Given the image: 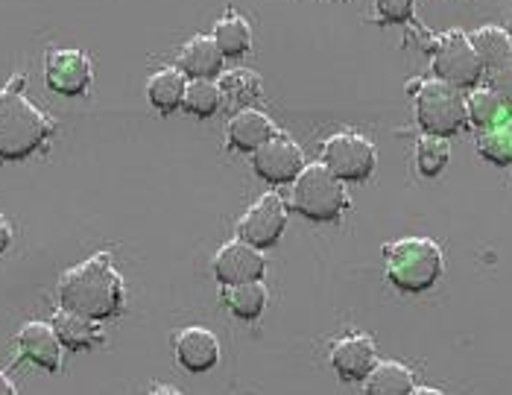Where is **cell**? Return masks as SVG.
Returning <instances> with one entry per match:
<instances>
[{
  "label": "cell",
  "instance_id": "7402d4cb",
  "mask_svg": "<svg viewBox=\"0 0 512 395\" xmlns=\"http://www.w3.org/2000/svg\"><path fill=\"white\" fill-rule=\"evenodd\" d=\"M185 106L199 118H211L223 106V91L214 79H191L185 88Z\"/></svg>",
  "mask_w": 512,
  "mask_h": 395
},
{
  "label": "cell",
  "instance_id": "603a6c76",
  "mask_svg": "<svg viewBox=\"0 0 512 395\" xmlns=\"http://www.w3.org/2000/svg\"><path fill=\"white\" fill-rule=\"evenodd\" d=\"M466 109H469V118L477 123V126H498L504 115H507V103L495 94V91H489V88H480V91H474L472 97H469V103H466Z\"/></svg>",
  "mask_w": 512,
  "mask_h": 395
},
{
  "label": "cell",
  "instance_id": "5bb4252c",
  "mask_svg": "<svg viewBox=\"0 0 512 395\" xmlns=\"http://www.w3.org/2000/svg\"><path fill=\"white\" fill-rule=\"evenodd\" d=\"M375 363V343L363 334L340 340L331 352V366L343 381H366Z\"/></svg>",
  "mask_w": 512,
  "mask_h": 395
},
{
  "label": "cell",
  "instance_id": "4316f807",
  "mask_svg": "<svg viewBox=\"0 0 512 395\" xmlns=\"http://www.w3.org/2000/svg\"><path fill=\"white\" fill-rule=\"evenodd\" d=\"M480 153L492 158L495 164H510L512 161V135L507 129H492L480 138Z\"/></svg>",
  "mask_w": 512,
  "mask_h": 395
},
{
  "label": "cell",
  "instance_id": "f546056e",
  "mask_svg": "<svg viewBox=\"0 0 512 395\" xmlns=\"http://www.w3.org/2000/svg\"><path fill=\"white\" fill-rule=\"evenodd\" d=\"M0 395H18V390H15V384L0 372Z\"/></svg>",
  "mask_w": 512,
  "mask_h": 395
},
{
  "label": "cell",
  "instance_id": "d4e9b609",
  "mask_svg": "<svg viewBox=\"0 0 512 395\" xmlns=\"http://www.w3.org/2000/svg\"><path fill=\"white\" fill-rule=\"evenodd\" d=\"M483 71L489 74V91H495L507 106H512V47L486 62Z\"/></svg>",
  "mask_w": 512,
  "mask_h": 395
},
{
  "label": "cell",
  "instance_id": "ac0fdd59",
  "mask_svg": "<svg viewBox=\"0 0 512 395\" xmlns=\"http://www.w3.org/2000/svg\"><path fill=\"white\" fill-rule=\"evenodd\" d=\"M185 88H188V79L179 68H164L147 82V97L158 112L170 115L185 103Z\"/></svg>",
  "mask_w": 512,
  "mask_h": 395
},
{
  "label": "cell",
  "instance_id": "4fadbf2b",
  "mask_svg": "<svg viewBox=\"0 0 512 395\" xmlns=\"http://www.w3.org/2000/svg\"><path fill=\"white\" fill-rule=\"evenodd\" d=\"M18 349H21V357H27L30 363H36L47 372H59L62 366V343L53 325L47 322H27L18 331Z\"/></svg>",
  "mask_w": 512,
  "mask_h": 395
},
{
  "label": "cell",
  "instance_id": "7c38bea8",
  "mask_svg": "<svg viewBox=\"0 0 512 395\" xmlns=\"http://www.w3.org/2000/svg\"><path fill=\"white\" fill-rule=\"evenodd\" d=\"M176 357L185 372H211L220 363V340L208 328L191 325L176 334Z\"/></svg>",
  "mask_w": 512,
  "mask_h": 395
},
{
  "label": "cell",
  "instance_id": "ba28073f",
  "mask_svg": "<svg viewBox=\"0 0 512 395\" xmlns=\"http://www.w3.org/2000/svg\"><path fill=\"white\" fill-rule=\"evenodd\" d=\"M287 226V208H284V199L278 194H264L258 199L237 223V235L243 243L255 246L258 252L261 249H270L276 246L278 237Z\"/></svg>",
  "mask_w": 512,
  "mask_h": 395
},
{
  "label": "cell",
  "instance_id": "83f0119b",
  "mask_svg": "<svg viewBox=\"0 0 512 395\" xmlns=\"http://www.w3.org/2000/svg\"><path fill=\"white\" fill-rule=\"evenodd\" d=\"M378 6V15L390 24H404L413 18V9H416V0H375Z\"/></svg>",
  "mask_w": 512,
  "mask_h": 395
},
{
  "label": "cell",
  "instance_id": "44dd1931",
  "mask_svg": "<svg viewBox=\"0 0 512 395\" xmlns=\"http://www.w3.org/2000/svg\"><path fill=\"white\" fill-rule=\"evenodd\" d=\"M226 305L229 311L237 316V319H258L267 308V287L261 281H249V284H237V287H229L226 293Z\"/></svg>",
  "mask_w": 512,
  "mask_h": 395
},
{
  "label": "cell",
  "instance_id": "9a60e30c",
  "mask_svg": "<svg viewBox=\"0 0 512 395\" xmlns=\"http://www.w3.org/2000/svg\"><path fill=\"white\" fill-rule=\"evenodd\" d=\"M276 135L273 120L258 109H240L235 118L229 120V144L240 153H258L270 138Z\"/></svg>",
  "mask_w": 512,
  "mask_h": 395
},
{
  "label": "cell",
  "instance_id": "6da1fadb",
  "mask_svg": "<svg viewBox=\"0 0 512 395\" xmlns=\"http://www.w3.org/2000/svg\"><path fill=\"white\" fill-rule=\"evenodd\" d=\"M62 311L85 316L91 322H106L123 308V278L106 252L71 267L59 281Z\"/></svg>",
  "mask_w": 512,
  "mask_h": 395
},
{
  "label": "cell",
  "instance_id": "3957f363",
  "mask_svg": "<svg viewBox=\"0 0 512 395\" xmlns=\"http://www.w3.org/2000/svg\"><path fill=\"white\" fill-rule=\"evenodd\" d=\"M387 273L398 290L404 293H422L434 287L442 273V252L434 240L425 237H407L387 246Z\"/></svg>",
  "mask_w": 512,
  "mask_h": 395
},
{
  "label": "cell",
  "instance_id": "ffe728a7",
  "mask_svg": "<svg viewBox=\"0 0 512 395\" xmlns=\"http://www.w3.org/2000/svg\"><path fill=\"white\" fill-rule=\"evenodd\" d=\"M214 44L220 47L223 59H240L249 47H252V33H249V24L237 15H226L217 21L214 27Z\"/></svg>",
  "mask_w": 512,
  "mask_h": 395
},
{
  "label": "cell",
  "instance_id": "52a82bcc",
  "mask_svg": "<svg viewBox=\"0 0 512 395\" xmlns=\"http://www.w3.org/2000/svg\"><path fill=\"white\" fill-rule=\"evenodd\" d=\"M434 71L439 82H448L454 88H472L483 77V65L474 53L472 41L466 33L451 30L436 41Z\"/></svg>",
  "mask_w": 512,
  "mask_h": 395
},
{
  "label": "cell",
  "instance_id": "277c9868",
  "mask_svg": "<svg viewBox=\"0 0 512 395\" xmlns=\"http://www.w3.org/2000/svg\"><path fill=\"white\" fill-rule=\"evenodd\" d=\"M293 208L316 223H328V220H337L340 211L346 208V191H343V182L325 167V164H308L296 182H293Z\"/></svg>",
  "mask_w": 512,
  "mask_h": 395
},
{
  "label": "cell",
  "instance_id": "cb8c5ba5",
  "mask_svg": "<svg viewBox=\"0 0 512 395\" xmlns=\"http://www.w3.org/2000/svg\"><path fill=\"white\" fill-rule=\"evenodd\" d=\"M448 156H451V150H448V141L445 138H422L419 141V150H416V158H419V170H422V176H439L442 170H445V164H448Z\"/></svg>",
  "mask_w": 512,
  "mask_h": 395
},
{
  "label": "cell",
  "instance_id": "d6986e66",
  "mask_svg": "<svg viewBox=\"0 0 512 395\" xmlns=\"http://www.w3.org/2000/svg\"><path fill=\"white\" fill-rule=\"evenodd\" d=\"M53 331H56L59 343L65 349H74V352L91 349V346H97L103 340L100 328L91 319L71 314V311H59V314L53 316Z\"/></svg>",
  "mask_w": 512,
  "mask_h": 395
},
{
  "label": "cell",
  "instance_id": "1f68e13d",
  "mask_svg": "<svg viewBox=\"0 0 512 395\" xmlns=\"http://www.w3.org/2000/svg\"><path fill=\"white\" fill-rule=\"evenodd\" d=\"M410 395H442L439 390H431V387H419V390H413Z\"/></svg>",
  "mask_w": 512,
  "mask_h": 395
},
{
  "label": "cell",
  "instance_id": "7a4b0ae2",
  "mask_svg": "<svg viewBox=\"0 0 512 395\" xmlns=\"http://www.w3.org/2000/svg\"><path fill=\"white\" fill-rule=\"evenodd\" d=\"M53 123L15 88L0 91V158L24 161L50 138Z\"/></svg>",
  "mask_w": 512,
  "mask_h": 395
},
{
  "label": "cell",
  "instance_id": "5b68a950",
  "mask_svg": "<svg viewBox=\"0 0 512 395\" xmlns=\"http://www.w3.org/2000/svg\"><path fill=\"white\" fill-rule=\"evenodd\" d=\"M416 115L428 135L451 138L466 126L469 109H466V97L460 94V88L431 79V82H422L416 94Z\"/></svg>",
  "mask_w": 512,
  "mask_h": 395
},
{
  "label": "cell",
  "instance_id": "9c48e42d",
  "mask_svg": "<svg viewBox=\"0 0 512 395\" xmlns=\"http://www.w3.org/2000/svg\"><path fill=\"white\" fill-rule=\"evenodd\" d=\"M252 167L270 185H290L305 170V156H302V147L296 141H290L287 135H273L255 153Z\"/></svg>",
  "mask_w": 512,
  "mask_h": 395
},
{
  "label": "cell",
  "instance_id": "30bf717a",
  "mask_svg": "<svg viewBox=\"0 0 512 395\" xmlns=\"http://www.w3.org/2000/svg\"><path fill=\"white\" fill-rule=\"evenodd\" d=\"M267 270L264 255L243 243V240H232L226 243L217 255H214V278L223 287H237V284H249V281H261Z\"/></svg>",
  "mask_w": 512,
  "mask_h": 395
},
{
  "label": "cell",
  "instance_id": "f1b7e54d",
  "mask_svg": "<svg viewBox=\"0 0 512 395\" xmlns=\"http://www.w3.org/2000/svg\"><path fill=\"white\" fill-rule=\"evenodd\" d=\"M9 243H12V226H9V220L0 214V255L9 249Z\"/></svg>",
  "mask_w": 512,
  "mask_h": 395
},
{
  "label": "cell",
  "instance_id": "2e32d148",
  "mask_svg": "<svg viewBox=\"0 0 512 395\" xmlns=\"http://www.w3.org/2000/svg\"><path fill=\"white\" fill-rule=\"evenodd\" d=\"M223 53L211 36H194L179 53V71L191 79H214L223 74Z\"/></svg>",
  "mask_w": 512,
  "mask_h": 395
},
{
  "label": "cell",
  "instance_id": "4dcf8cb0",
  "mask_svg": "<svg viewBox=\"0 0 512 395\" xmlns=\"http://www.w3.org/2000/svg\"><path fill=\"white\" fill-rule=\"evenodd\" d=\"M150 395H182V393H179V390H173V387H156Z\"/></svg>",
  "mask_w": 512,
  "mask_h": 395
},
{
  "label": "cell",
  "instance_id": "8fae6325",
  "mask_svg": "<svg viewBox=\"0 0 512 395\" xmlns=\"http://www.w3.org/2000/svg\"><path fill=\"white\" fill-rule=\"evenodd\" d=\"M44 79L50 91L62 97H79L91 85V62L79 50H50L47 65H44Z\"/></svg>",
  "mask_w": 512,
  "mask_h": 395
},
{
  "label": "cell",
  "instance_id": "484cf974",
  "mask_svg": "<svg viewBox=\"0 0 512 395\" xmlns=\"http://www.w3.org/2000/svg\"><path fill=\"white\" fill-rule=\"evenodd\" d=\"M220 91H223V97L229 103H249V100L261 97V79L249 74V71H235V74L223 79Z\"/></svg>",
  "mask_w": 512,
  "mask_h": 395
},
{
  "label": "cell",
  "instance_id": "e0dca14e",
  "mask_svg": "<svg viewBox=\"0 0 512 395\" xmlns=\"http://www.w3.org/2000/svg\"><path fill=\"white\" fill-rule=\"evenodd\" d=\"M413 390V372L398 360L375 363L366 375V395H410Z\"/></svg>",
  "mask_w": 512,
  "mask_h": 395
},
{
  "label": "cell",
  "instance_id": "8992f818",
  "mask_svg": "<svg viewBox=\"0 0 512 395\" xmlns=\"http://www.w3.org/2000/svg\"><path fill=\"white\" fill-rule=\"evenodd\" d=\"M375 147L357 132H337L322 147V164L340 182H366L375 170Z\"/></svg>",
  "mask_w": 512,
  "mask_h": 395
}]
</instances>
